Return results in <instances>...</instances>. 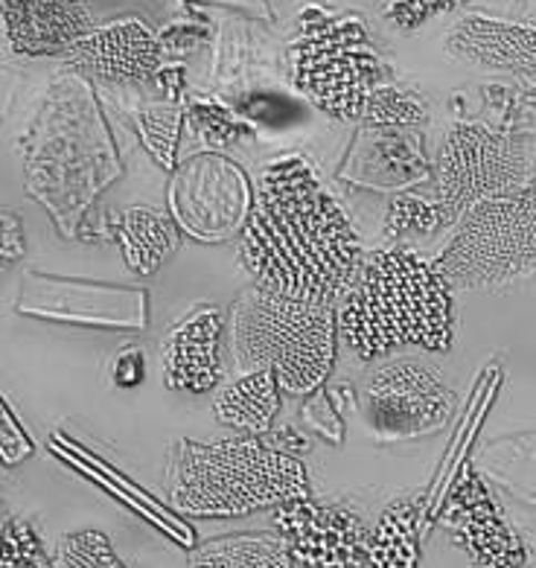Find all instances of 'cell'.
I'll use <instances>...</instances> for the list:
<instances>
[{
  "label": "cell",
  "mask_w": 536,
  "mask_h": 568,
  "mask_svg": "<svg viewBox=\"0 0 536 568\" xmlns=\"http://www.w3.org/2000/svg\"><path fill=\"white\" fill-rule=\"evenodd\" d=\"M362 260L347 213L310 161L286 155L265 166L240 242V263L256 286L306 304H338Z\"/></svg>",
  "instance_id": "obj_1"
},
{
  "label": "cell",
  "mask_w": 536,
  "mask_h": 568,
  "mask_svg": "<svg viewBox=\"0 0 536 568\" xmlns=\"http://www.w3.org/2000/svg\"><path fill=\"white\" fill-rule=\"evenodd\" d=\"M338 335L358 362L400 347L446 353L455 342V297L437 260L394 245L365 254L335 304Z\"/></svg>",
  "instance_id": "obj_2"
},
{
  "label": "cell",
  "mask_w": 536,
  "mask_h": 568,
  "mask_svg": "<svg viewBox=\"0 0 536 568\" xmlns=\"http://www.w3.org/2000/svg\"><path fill=\"white\" fill-rule=\"evenodd\" d=\"M166 496L190 519H233L306 498L310 478L295 455L254 435L181 440L166 467Z\"/></svg>",
  "instance_id": "obj_3"
},
{
  "label": "cell",
  "mask_w": 536,
  "mask_h": 568,
  "mask_svg": "<svg viewBox=\"0 0 536 568\" xmlns=\"http://www.w3.org/2000/svg\"><path fill=\"white\" fill-rule=\"evenodd\" d=\"M231 338L245 371H272L289 394H312L333 374L335 304H306L254 286L233 306Z\"/></svg>",
  "instance_id": "obj_4"
},
{
  "label": "cell",
  "mask_w": 536,
  "mask_h": 568,
  "mask_svg": "<svg viewBox=\"0 0 536 568\" xmlns=\"http://www.w3.org/2000/svg\"><path fill=\"white\" fill-rule=\"evenodd\" d=\"M289 73L303 100L342 123L365 118L367 100L385 85V62L367 21L335 16L315 3L297 18L295 39L289 44Z\"/></svg>",
  "instance_id": "obj_5"
},
{
  "label": "cell",
  "mask_w": 536,
  "mask_h": 568,
  "mask_svg": "<svg viewBox=\"0 0 536 568\" xmlns=\"http://www.w3.org/2000/svg\"><path fill=\"white\" fill-rule=\"evenodd\" d=\"M452 288H496L536 274V179L466 211L437 257Z\"/></svg>",
  "instance_id": "obj_6"
},
{
  "label": "cell",
  "mask_w": 536,
  "mask_h": 568,
  "mask_svg": "<svg viewBox=\"0 0 536 568\" xmlns=\"http://www.w3.org/2000/svg\"><path fill=\"white\" fill-rule=\"evenodd\" d=\"M536 138L493 132L478 123H455L437 155V195L446 225L461 222L475 204L516 193L534 181Z\"/></svg>",
  "instance_id": "obj_7"
},
{
  "label": "cell",
  "mask_w": 536,
  "mask_h": 568,
  "mask_svg": "<svg viewBox=\"0 0 536 568\" xmlns=\"http://www.w3.org/2000/svg\"><path fill=\"white\" fill-rule=\"evenodd\" d=\"M18 312L77 327H146V292L27 272Z\"/></svg>",
  "instance_id": "obj_8"
},
{
  "label": "cell",
  "mask_w": 536,
  "mask_h": 568,
  "mask_svg": "<svg viewBox=\"0 0 536 568\" xmlns=\"http://www.w3.org/2000/svg\"><path fill=\"white\" fill-rule=\"evenodd\" d=\"M452 414V390L432 371L414 362H396L376 371L367 385L365 417L385 440H403L435 432Z\"/></svg>",
  "instance_id": "obj_9"
},
{
  "label": "cell",
  "mask_w": 536,
  "mask_h": 568,
  "mask_svg": "<svg viewBox=\"0 0 536 568\" xmlns=\"http://www.w3.org/2000/svg\"><path fill=\"white\" fill-rule=\"evenodd\" d=\"M277 534L303 568H365L367 528L356 510L295 498L274 507Z\"/></svg>",
  "instance_id": "obj_10"
},
{
  "label": "cell",
  "mask_w": 536,
  "mask_h": 568,
  "mask_svg": "<svg viewBox=\"0 0 536 568\" xmlns=\"http://www.w3.org/2000/svg\"><path fill=\"white\" fill-rule=\"evenodd\" d=\"M441 519L478 568H525L528 562V548L473 467L455 478Z\"/></svg>",
  "instance_id": "obj_11"
},
{
  "label": "cell",
  "mask_w": 536,
  "mask_h": 568,
  "mask_svg": "<svg viewBox=\"0 0 536 568\" xmlns=\"http://www.w3.org/2000/svg\"><path fill=\"white\" fill-rule=\"evenodd\" d=\"M249 184L240 170L216 155L193 158L172 184V211L186 234L216 242L249 216Z\"/></svg>",
  "instance_id": "obj_12"
},
{
  "label": "cell",
  "mask_w": 536,
  "mask_h": 568,
  "mask_svg": "<svg viewBox=\"0 0 536 568\" xmlns=\"http://www.w3.org/2000/svg\"><path fill=\"white\" fill-rule=\"evenodd\" d=\"M161 39L143 21L125 18L109 27L91 30L64 55L73 68L93 73L105 82L143 85L161 71Z\"/></svg>",
  "instance_id": "obj_13"
},
{
  "label": "cell",
  "mask_w": 536,
  "mask_h": 568,
  "mask_svg": "<svg viewBox=\"0 0 536 568\" xmlns=\"http://www.w3.org/2000/svg\"><path fill=\"white\" fill-rule=\"evenodd\" d=\"M0 27L12 53L68 55L93 30L85 0H0Z\"/></svg>",
  "instance_id": "obj_14"
},
{
  "label": "cell",
  "mask_w": 536,
  "mask_h": 568,
  "mask_svg": "<svg viewBox=\"0 0 536 568\" xmlns=\"http://www.w3.org/2000/svg\"><path fill=\"white\" fill-rule=\"evenodd\" d=\"M446 53L458 62L536 82V27L466 16L452 27Z\"/></svg>",
  "instance_id": "obj_15"
},
{
  "label": "cell",
  "mask_w": 536,
  "mask_h": 568,
  "mask_svg": "<svg viewBox=\"0 0 536 568\" xmlns=\"http://www.w3.org/2000/svg\"><path fill=\"white\" fill-rule=\"evenodd\" d=\"M222 312L199 306L163 342V376L172 390L208 394L222 379Z\"/></svg>",
  "instance_id": "obj_16"
},
{
  "label": "cell",
  "mask_w": 536,
  "mask_h": 568,
  "mask_svg": "<svg viewBox=\"0 0 536 568\" xmlns=\"http://www.w3.org/2000/svg\"><path fill=\"white\" fill-rule=\"evenodd\" d=\"M373 141L356 158V170L371 187L403 190L435 175L423 138L412 129H367Z\"/></svg>",
  "instance_id": "obj_17"
},
{
  "label": "cell",
  "mask_w": 536,
  "mask_h": 568,
  "mask_svg": "<svg viewBox=\"0 0 536 568\" xmlns=\"http://www.w3.org/2000/svg\"><path fill=\"white\" fill-rule=\"evenodd\" d=\"M280 390L283 388L272 371H249L219 390L213 412H216L219 423H225L236 432L260 435L265 428H272V420L277 417Z\"/></svg>",
  "instance_id": "obj_18"
},
{
  "label": "cell",
  "mask_w": 536,
  "mask_h": 568,
  "mask_svg": "<svg viewBox=\"0 0 536 568\" xmlns=\"http://www.w3.org/2000/svg\"><path fill=\"white\" fill-rule=\"evenodd\" d=\"M419 519L423 505L417 498H400L385 507L376 525L367 530V568H417Z\"/></svg>",
  "instance_id": "obj_19"
},
{
  "label": "cell",
  "mask_w": 536,
  "mask_h": 568,
  "mask_svg": "<svg viewBox=\"0 0 536 568\" xmlns=\"http://www.w3.org/2000/svg\"><path fill=\"white\" fill-rule=\"evenodd\" d=\"M295 557L280 534L251 530L231 537L210 539L190 551L186 568H295Z\"/></svg>",
  "instance_id": "obj_20"
},
{
  "label": "cell",
  "mask_w": 536,
  "mask_h": 568,
  "mask_svg": "<svg viewBox=\"0 0 536 568\" xmlns=\"http://www.w3.org/2000/svg\"><path fill=\"white\" fill-rule=\"evenodd\" d=\"M117 240L123 245L125 263L138 274H152L170 257L179 236L170 219L152 207H129L117 219Z\"/></svg>",
  "instance_id": "obj_21"
},
{
  "label": "cell",
  "mask_w": 536,
  "mask_h": 568,
  "mask_svg": "<svg viewBox=\"0 0 536 568\" xmlns=\"http://www.w3.org/2000/svg\"><path fill=\"white\" fill-rule=\"evenodd\" d=\"M426 114V105H423L417 94L385 82L367 100L362 123H365V129H412V125L423 123Z\"/></svg>",
  "instance_id": "obj_22"
},
{
  "label": "cell",
  "mask_w": 536,
  "mask_h": 568,
  "mask_svg": "<svg viewBox=\"0 0 536 568\" xmlns=\"http://www.w3.org/2000/svg\"><path fill=\"white\" fill-rule=\"evenodd\" d=\"M53 568H125L102 530H73L55 542Z\"/></svg>",
  "instance_id": "obj_23"
},
{
  "label": "cell",
  "mask_w": 536,
  "mask_h": 568,
  "mask_svg": "<svg viewBox=\"0 0 536 568\" xmlns=\"http://www.w3.org/2000/svg\"><path fill=\"white\" fill-rule=\"evenodd\" d=\"M441 227H446L441 207L435 199H423V195H396L391 204L388 222H385V234L403 236V234H437Z\"/></svg>",
  "instance_id": "obj_24"
},
{
  "label": "cell",
  "mask_w": 536,
  "mask_h": 568,
  "mask_svg": "<svg viewBox=\"0 0 536 568\" xmlns=\"http://www.w3.org/2000/svg\"><path fill=\"white\" fill-rule=\"evenodd\" d=\"M41 539L30 521L18 519L0 498V568H21L39 557Z\"/></svg>",
  "instance_id": "obj_25"
},
{
  "label": "cell",
  "mask_w": 536,
  "mask_h": 568,
  "mask_svg": "<svg viewBox=\"0 0 536 568\" xmlns=\"http://www.w3.org/2000/svg\"><path fill=\"white\" fill-rule=\"evenodd\" d=\"M140 132H143V141H146L149 152H152L163 166H172V143H175V132H179V111H143V114H140Z\"/></svg>",
  "instance_id": "obj_26"
},
{
  "label": "cell",
  "mask_w": 536,
  "mask_h": 568,
  "mask_svg": "<svg viewBox=\"0 0 536 568\" xmlns=\"http://www.w3.org/2000/svg\"><path fill=\"white\" fill-rule=\"evenodd\" d=\"M461 3H466V0H388L385 3V18L396 30L414 32L423 24H428L432 18L452 12Z\"/></svg>",
  "instance_id": "obj_27"
},
{
  "label": "cell",
  "mask_w": 536,
  "mask_h": 568,
  "mask_svg": "<svg viewBox=\"0 0 536 568\" xmlns=\"http://www.w3.org/2000/svg\"><path fill=\"white\" fill-rule=\"evenodd\" d=\"M30 437L23 435V428L18 426V420L9 414L3 399H0V460H3L7 467H16L23 458H30Z\"/></svg>",
  "instance_id": "obj_28"
},
{
  "label": "cell",
  "mask_w": 536,
  "mask_h": 568,
  "mask_svg": "<svg viewBox=\"0 0 536 568\" xmlns=\"http://www.w3.org/2000/svg\"><path fill=\"white\" fill-rule=\"evenodd\" d=\"M193 123L199 129V134H204L208 141H233V138H240V125L236 120L227 114L225 109H219V105H199L193 111Z\"/></svg>",
  "instance_id": "obj_29"
},
{
  "label": "cell",
  "mask_w": 536,
  "mask_h": 568,
  "mask_svg": "<svg viewBox=\"0 0 536 568\" xmlns=\"http://www.w3.org/2000/svg\"><path fill=\"white\" fill-rule=\"evenodd\" d=\"M117 388H138L143 376H146V356L140 347H123L117 353L114 367H111Z\"/></svg>",
  "instance_id": "obj_30"
},
{
  "label": "cell",
  "mask_w": 536,
  "mask_h": 568,
  "mask_svg": "<svg viewBox=\"0 0 536 568\" xmlns=\"http://www.w3.org/2000/svg\"><path fill=\"white\" fill-rule=\"evenodd\" d=\"M21 568H53V562L47 560V557H44V551H41L39 557H32V560L27 562V566H21Z\"/></svg>",
  "instance_id": "obj_31"
}]
</instances>
